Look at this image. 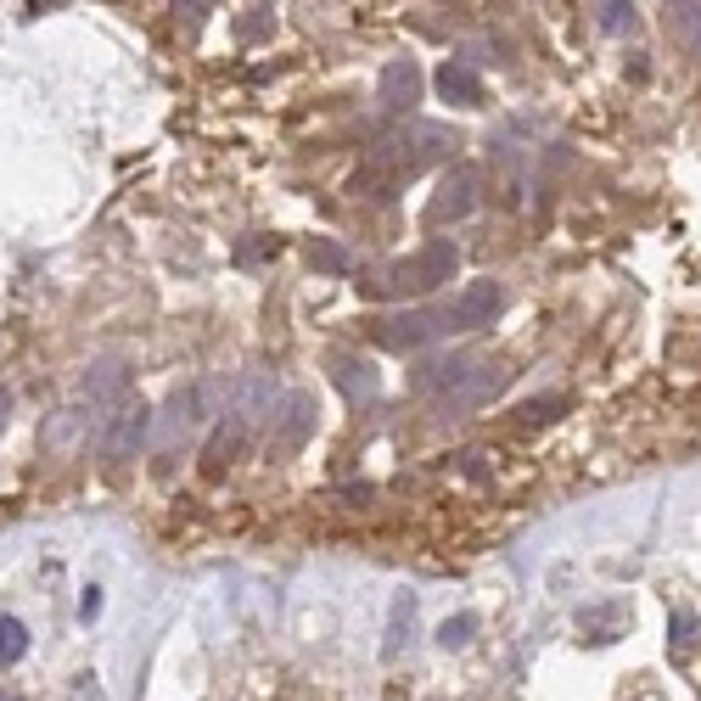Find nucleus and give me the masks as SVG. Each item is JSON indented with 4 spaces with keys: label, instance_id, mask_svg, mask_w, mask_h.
Here are the masks:
<instances>
[{
    "label": "nucleus",
    "instance_id": "8",
    "mask_svg": "<svg viewBox=\"0 0 701 701\" xmlns=\"http://www.w3.org/2000/svg\"><path fill=\"white\" fill-rule=\"evenodd\" d=\"M505 382H511V371H505L500 359H477V365H472V376H466V382H460L455 393H444V399H438V410H444V415L477 410V404H488Z\"/></svg>",
    "mask_w": 701,
    "mask_h": 701
},
{
    "label": "nucleus",
    "instance_id": "19",
    "mask_svg": "<svg viewBox=\"0 0 701 701\" xmlns=\"http://www.w3.org/2000/svg\"><path fill=\"white\" fill-rule=\"evenodd\" d=\"M696 634H701V617L690 612V606H679V612H673V623H668V645H673V651H690V645H696Z\"/></svg>",
    "mask_w": 701,
    "mask_h": 701
},
{
    "label": "nucleus",
    "instance_id": "12",
    "mask_svg": "<svg viewBox=\"0 0 701 701\" xmlns=\"http://www.w3.org/2000/svg\"><path fill=\"white\" fill-rule=\"evenodd\" d=\"M242 449H247V421L225 410V421L214 427V438H208V449H202V472L219 477L225 466H236V460H242Z\"/></svg>",
    "mask_w": 701,
    "mask_h": 701
},
{
    "label": "nucleus",
    "instance_id": "2",
    "mask_svg": "<svg viewBox=\"0 0 701 701\" xmlns=\"http://www.w3.org/2000/svg\"><path fill=\"white\" fill-rule=\"evenodd\" d=\"M455 270H460V247L455 242H427L387 270V287L399 292V298H427V292H438L444 281H455Z\"/></svg>",
    "mask_w": 701,
    "mask_h": 701
},
{
    "label": "nucleus",
    "instance_id": "14",
    "mask_svg": "<svg viewBox=\"0 0 701 701\" xmlns=\"http://www.w3.org/2000/svg\"><path fill=\"white\" fill-rule=\"evenodd\" d=\"M432 85H438L444 101H455V107H483V79H477L472 62H444Z\"/></svg>",
    "mask_w": 701,
    "mask_h": 701
},
{
    "label": "nucleus",
    "instance_id": "23",
    "mask_svg": "<svg viewBox=\"0 0 701 701\" xmlns=\"http://www.w3.org/2000/svg\"><path fill=\"white\" fill-rule=\"evenodd\" d=\"M247 12H253V17H242V23H236V34H242V40H258V34L270 29V17H264V6H247Z\"/></svg>",
    "mask_w": 701,
    "mask_h": 701
},
{
    "label": "nucleus",
    "instance_id": "13",
    "mask_svg": "<svg viewBox=\"0 0 701 701\" xmlns=\"http://www.w3.org/2000/svg\"><path fill=\"white\" fill-rule=\"evenodd\" d=\"M415 606H421V595H410V589H399V595H393V606H387V629H382V662H399L404 651H410V640H415Z\"/></svg>",
    "mask_w": 701,
    "mask_h": 701
},
{
    "label": "nucleus",
    "instance_id": "15",
    "mask_svg": "<svg viewBox=\"0 0 701 701\" xmlns=\"http://www.w3.org/2000/svg\"><path fill=\"white\" fill-rule=\"evenodd\" d=\"M472 365H477V354H449V359H432V365H421V376H415V387L421 393H455L466 376H472Z\"/></svg>",
    "mask_w": 701,
    "mask_h": 701
},
{
    "label": "nucleus",
    "instance_id": "10",
    "mask_svg": "<svg viewBox=\"0 0 701 701\" xmlns=\"http://www.w3.org/2000/svg\"><path fill=\"white\" fill-rule=\"evenodd\" d=\"M421 68H415V57H393L382 68V79H376V90H382V107L387 113H415V101H421Z\"/></svg>",
    "mask_w": 701,
    "mask_h": 701
},
{
    "label": "nucleus",
    "instance_id": "3",
    "mask_svg": "<svg viewBox=\"0 0 701 701\" xmlns=\"http://www.w3.org/2000/svg\"><path fill=\"white\" fill-rule=\"evenodd\" d=\"M146 444H152V404L118 399L113 410L101 415L96 449H101V460H107V466H118V460H135Z\"/></svg>",
    "mask_w": 701,
    "mask_h": 701
},
{
    "label": "nucleus",
    "instance_id": "11",
    "mask_svg": "<svg viewBox=\"0 0 701 701\" xmlns=\"http://www.w3.org/2000/svg\"><path fill=\"white\" fill-rule=\"evenodd\" d=\"M326 365H331V382L343 387L354 404H376V393H382V376H376L371 359H359V354H348V348H337Z\"/></svg>",
    "mask_w": 701,
    "mask_h": 701
},
{
    "label": "nucleus",
    "instance_id": "9",
    "mask_svg": "<svg viewBox=\"0 0 701 701\" xmlns=\"http://www.w3.org/2000/svg\"><path fill=\"white\" fill-rule=\"evenodd\" d=\"M124 382H129V365L118 354H101L85 365V376H79V404H90V410H101V404H118L124 399Z\"/></svg>",
    "mask_w": 701,
    "mask_h": 701
},
{
    "label": "nucleus",
    "instance_id": "24",
    "mask_svg": "<svg viewBox=\"0 0 701 701\" xmlns=\"http://www.w3.org/2000/svg\"><path fill=\"white\" fill-rule=\"evenodd\" d=\"M96 617H101V589L90 584L85 595H79V623H96Z\"/></svg>",
    "mask_w": 701,
    "mask_h": 701
},
{
    "label": "nucleus",
    "instance_id": "22",
    "mask_svg": "<svg viewBox=\"0 0 701 701\" xmlns=\"http://www.w3.org/2000/svg\"><path fill=\"white\" fill-rule=\"evenodd\" d=\"M561 410H567V399H533V404H522L516 415H522V421H556Z\"/></svg>",
    "mask_w": 701,
    "mask_h": 701
},
{
    "label": "nucleus",
    "instance_id": "1",
    "mask_svg": "<svg viewBox=\"0 0 701 701\" xmlns=\"http://www.w3.org/2000/svg\"><path fill=\"white\" fill-rule=\"evenodd\" d=\"M219 393H225V382H186V387H174L169 404H163V410H152V444L174 449L180 438H191V432L214 415Z\"/></svg>",
    "mask_w": 701,
    "mask_h": 701
},
{
    "label": "nucleus",
    "instance_id": "18",
    "mask_svg": "<svg viewBox=\"0 0 701 701\" xmlns=\"http://www.w3.org/2000/svg\"><path fill=\"white\" fill-rule=\"evenodd\" d=\"M23 651H29V629H23L17 617H0V668L23 662Z\"/></svg>",
    "mask_w": 701,
    "mask_h": 701
},
{
    "label": "nucleus",
    "instance_id": "25",
    "mask_svg": "<svg viewBox=\"0 0 701 701\" xmlns=\"http://www.w3.org/2000/svg\"><path fill=\"white\" fill-rule=\"evenodd\" d=\"M6 415H12V387L0 382V432H6Z\"/></svg>",
    "mask_w": 701,
    "mask_h": 701
},
{
    "label": "nucleus",
    "instance_id": "17",
    "mask_svg": "<svg viewBox=\"0 0 701 701\" xmlns=\"http://www.w3.org/2000/svg\"><path fill=\"white\" fill-rule=\"evenodd\" d=\"M477 629H483V623H477V612H455V617H444V623H438V645H444V651H455V645H472Z\"/></svg>",
    "mask_w": 701,
    "mask_h": 701
},
{
    "label": "nucleus",
    "instance_id": "20",
    "mask_svg": "<svg viewBox=\"0 0 701 701\" xmlns=\"http://www.w3.org/2000/svg\"><path fill=\"white\" fill-rule=\"evenodd\" d=\"M668 23H673V29H679V34H685V40L701 51V0H690V6H673V12H668Z\"/></svg>",
    "mask_w": 701,
    "mask_h": 701
},
{
    "label": "nucleus",
    "instance_id": "5",
    "mask_svg": "<svg viewBox=\"0 0 701 701\" xmlns=\"http://www.w3.org/2000/svg\"><path fill=\"white\" fill-rule=\"evenodd\" d=\"M483 202V174L472 169V163H455V169L438 180V191H432L427 202V225H444V219H466Z\"/></svg>",
    "mask_w": 701,
    "mask_h": 701
},
{
    "label": "nucleus",
    "instance_id": "4",
    "mask_svg": "<svg viewBox=\"0 0 701 701\" xmlns=\"http://www.w3.org/2000/svg\"><path fill=\"white\" fill-rule=\"evenodd\" d=\"M320 427V404L309 387H287L281 399L270 404V455L275 460H292Z\"/></svg>",
    "mask_w": 701,
    "mask_h": 701
},
{
    "label": "nucleus",
    "instance_id": "6",
    "mask_svg": "<svg viewBox=\"0 0 701 701\" xmlns=\"http://www.w3.org/2000/svg\"><path fill=\"white\" fill-rule=\"evenodd\" d=\"M505 309V287L500 281H472V287H460L444 309V331H483L494 326V315Z\"/></svg>",
    "mask_w": 701,
    "mask_h": 701
},
{
    "label": "nucleus",
    "instance_id": "16",
    "mask_svg": "<svg viewBox=\"0 0 701 701\" xmlns=\"http://www.w3.org/2000/svg\"><path fill=\"white\" fill-rule=\"evenodd\" d=\"M303 253H309V264H315V270H326V275H348V270H354V258H348V247L326 242V236H315V242L303 247Z\"/></svg>",
    "mask_w": 701,
    "mask_h": 701
},
{
    "label": "nucleus",
    "instance_id": "21",
    "mask_svg": "<svg viewBox=\"0 0 701 701\" xmlns=\"http://www.w3.org/2000/svg\"><path fill=\"white\" fill-rule=\"evenodd\" d=\"M595 23H601L606 34H623L634 23V6L629 0H606V6H595Z\"/></svg>",
    "mask_w": 701,
    "mask_h": 701
},
{
    "label": "nucleus",
    "instance_id": "26",
    "mask_svg": "<svg viewBox=\"0 0 701 701\" xmlns=\"http://www.w3.org/2000/svg\"><path fill=\"white\" fill-rule=\"evenodd\" d=\"M0 701H17V696H12V690H6V696H0Z\"/></svg>",
    "mask_w": 701,
    "mask_h": 701
},
{
    "label": "nucleus",
    "instance_id": "7",
    "mask_svg": "<svg viewBox=\"0 0 701 701\" xmlns=\"http://www.w3.org/2000/svg\"><path fill=\"white\" fill-rule=\"evenodd\" d=\"M432 337H444V315H432V309H410V315H393V320H376V343L382 348H427Z\"/></svg>",
    "mask_w": 701,
    "mask_h": 701
}]
</instances>
